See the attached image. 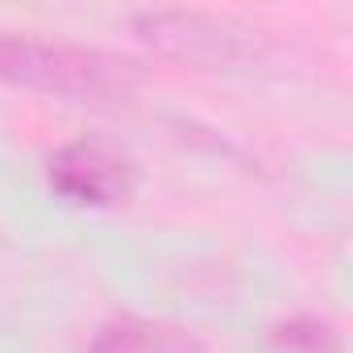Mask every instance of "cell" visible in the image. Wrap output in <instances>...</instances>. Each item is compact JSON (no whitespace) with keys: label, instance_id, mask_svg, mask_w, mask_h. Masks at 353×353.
I'll return each mask as SVG.
<instances>
[{"label":"cell","instance_id":"obj_4","mask_svg":"<svg viewBox=\"0 0 353 353\" xmlns=\"http://www.w3.org/2000/svg\"><path fill=\"white\" fill-rule=\"evenodd\" d=\"M88 353H208V345L183 324L150 320V316H117L96 328Z\"/></svg>","mask_w":353,"mask_h":353},{"label":"cell","instance_id":"obj_1","mask_svg":"<svg viewBox=\"0 0 353 353\" xmlns=\"http://www.w3.org/2000/svg\"><path fill=\"white\" fill-rule=\"evenodd\" d=\"M0 83L71 104H121L137 88V67L96 46L0 30Z\"/></svg>","mask_w":353,"mask_h":353},{"label":"cell","instance_id":"obj_2","mask_svg":"<svg viewBox=\"0 0 353 353\" xmlns=\"http://www.w3.org/2000/svg\"><path fill=\"white\" fill-rule=\"evenodd\" d=\"M46 179H50L54 196H63L67 204L112 208L137 192V162L108 141L79 137V141H67L50 154Z\"/></svg>","mask_w":353,"mask_h":353},{"label":"cell","instance_id":"obj_5","mask_svg":"<svg viewBox=\"0 0 353 353\" xmlns=\"http://www.w3.org/2000/svg\"><path fill=\"white\" fill-rule=\"evenodd\" d=\"M270 341H274L283 353H332V349H336L328 324L307 320V316H295V320H287V324H274Z\"/></svg>","mask_w":353,"mask_h":353},{"label":"cell","instance_id":"obj_3","mask_svg":"<svg viewBox=\"0 0 353 353\" xmlns=\"http://www.w3.org/2000/svg\"><path fill=\"white\" fill-rule=\"evenodd\" d=\"M133 30L162 54L188 59V63H212V67H233L245 59V38L250 30H241L229 17L216 13H196V9H154V13H137Z\"/></svg>","mask_w":353,"mask_h":353}]
</instances>
